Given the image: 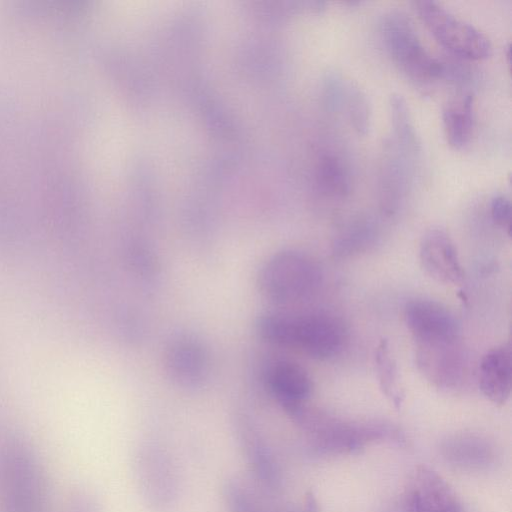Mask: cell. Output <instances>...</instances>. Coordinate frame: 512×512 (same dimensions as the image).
Segmentation results:
<instances>
[{"instance_id": "5", "label": "cell", "mask_w": 512, "mask_h": 512, "mask_svg": "<svg viewBox=\"0 0 512 512\" xmlns=\"http://www.w3.org/2000/svg\"><path fill=\"white\" fill-rule=\"evenodd\" d=\"M415 7L434 38L453 55L466 60H482L491 55L490 39L471 23L435 1H416Z\"/></svg>"}, {"instance_id": "10", "label": "cell", "mask_w": 512, "mask_h": 512, "mask_svg": "<svg viewBox=\"0 0 512 512\" xmlns=\"http://www.w3.org/2000/svg\"><path fill=\"white\" fill-rule=\"evenodd\" d=\"M420 262L427 274L445 284H458L464 278L457 249L449 234L431 227L423 234L419 247Z\"/></svg>"}, {"instance_id": "15", "label": "cell", "mask_w": 512, "mask_h": 512, "mask_svg": "<svg viewBox=\"0 0 512 512\" xmlns=\"http://www.w3.org/2000/svg\"><path fill=\"white\" fill-rule=\"evenodd\" d=\"M442 122L448 144L461 149L466 146L474 128V96L461 91L449 99L442 110Z\"/></svg>"}, {"instance_id": "19", "label": "cell", "mask_w": 512, "mask_h": 512, "mask_svg": "<svg viewBox=\"0 0 512 512\" xmlns=\"http://www.w3.org/2000/svg\"><path fill=\"white\" fill-rule=\"evenodd\" d=\"M375 234V225L371 220L355 219L338 235L334 244L335 253L345 255L364 248L373 240Z\"/></svg>"}, {"instance_id": "1", "label": "cell", "mask_w": 512, "mask_h": 512, "mask_svg": "<svg viewBox=\"0 0 512 512\" xmlns=\"http://www.w3.org/2000/svg\"><path fill=\"white\" fill-rule=\"evenodd\" d=\"M256 331L266 342L297 349L311 358L329 359L344 346L343 321L327 312L268 311L256 321Z\"/></svg>"}, {"instance_id": "20", "label": "cell", "mask_w": 512, "mask_h": 512, "mask_svg": "<svg viewBox=\"0 0 512 512\" xmlns=\"http://www.w3.org/2000/svg\"><path fill=\"white\" fill-rule=\"evenodd\" d=\"M342 108L358 134L365 135L370 126V106L366 94L358 85L347 81Z\"/></svg>"}, {"instance_id": "21", "label": "cell", "mask_w": 512, "mask_h": 512, "mask_svg": "<svg viewBox=\"0 0 512 512\" xmlns=\"http://www.w3.org/2000/svg\"><path fill=\"white\" fill-rule=\"evenodd\" d=\"M243 441L247 456L258 477L269 485L274 484L278 480V472L259 436L254 432H248L247 435H243Z\"/></svg>"}, {"instance_id": "4", "label": "cell", "mask_w": 512, "mask_h": 512, "mask_svg": "<svg viewBox=\"0 0 512 512\" xmlns=\"http://www.w3.org/2000/svg\"><path fill=\"white\" fill-rule=\"evenodd\" d=\"M322 280L318 263L308 254L283 250L272 255L261 266L257 283L270 301L290 305L309 299Z\"/></svg>"}, {"instance_id": "14", "label": "cell", "mask_w": 512, "mask_h": 512, "mask_svg": "<svg viewBox=\"0 0 512 512\" xmlns=\"http://www.w3.org/2000/svg\"><path fill=\"white\" fill-rule=\"evenodd\" d=\"M512 352L504 343L486 352L479 366V387L492 403L503 405L511 393Z\"/></svg>"}, {"instance_id": "7", "label": "cell", "mask_w": 512, "mask_h": 512, "mask_svg": "<svg viewBox=\"0 0 512 512\" xmlns=\"http://www.w3.org/2000/svg\"><path fill=\"white\" fill-rule=\"evenodd\" d=\"M404 321L416 344L459 339V325L454 314L434 300L408 301L404 308Z\"/></svg>"}, {"instance_id": "12", "label": "cell", "mask_w": 512, "mask_h": 512, "mask_svg": "<svg viewBox=\"0 0 512 512\" xmlns=\"http://www.w3.org/2000/svg\"><path fill=\"white\" fill-rule=\"evenodd\" d=\"M264 379L270 393L285 411L306 403L312 391L309 374L292 361L273 362L266 369Z\"/></svg>"}, {"instance_id": "11", "label": "cell", "mask_w": 512, "mask_h": 512, "mask_svg": "<svg viewBox=\"0 0 512 512\" xmlns=\"http://www.w3.org/2000/svg\"><path fill=\"white\" fill-rule=\"evenodd\" d=\"M441 457L450 466L467 472L488 470L496 462V447L488 438L472 432L446 436L439 445Z\"/></svg>"}, {"instance_id": "18", "label": "cell", "mask_w": 512, "mask_h": 512, "mask_svg": "<svg viewBox=\"0 0 512 512\" xmlns=\"http://www.w3.org/2000/svg\"><path fill=\"white\" fill-rule=\"evenodd\" d=\"M374 363L380 389L385 397L396 407L400 408L404 400V391L397 363L391 355L388 341L382 339L374 353Z\"/></svg>"}, {"instance_id": "22", "label": "cell", "mask_w": 512, "mask_h": 512, "mask_svg": "<svg viewBox=\"0 0 512 512\" xmlns=\"http://www.w3.org/2000/svg\"><path fill=\"white\" fill-rule=\"evenodd\" d=\"M224 490L227 504L232 512H259L253 499L238 482L229 481Z\"/></svg>"}, {"instance_id": "6", "label": "cell", "mask_w": 512, "mask_h": 512, "mask_svg": "<svg viewBox=\"0 0 512 512\" xmlns=\"http://www.w3.org/2000/svg\"><path fill=\"white\" fill-rule=\"evenodd\" d=\"M404 501L409 512H463L449 483L425 465L417 466L409 476Z\"/></svg>"}, {"instance_id": "16", "label": "cell", "mask_w": 512, "mask_h": 512, "mask_svg": "<svg viewBox=\"0 0 512 512\" xmlns=\"http://www.w3.org/2000/svg\"><path fill=\"white\" fill-rule=\"evenodd\" d=\"M315 177L319 190L325 196L343 198L350 192L349 170L344 161L332 152H326L319 157Z\"/></svg>"}, {"instance_id": "13", "label": "cell", "mask_w": 512, "mask_h": 512, "mask_svg": "<svg viewBox=\"0 0 512 512\" xmlns=\"http://www.w3.org/2000/svg\"><path fill=\"white\" fill-rule=\"evenodd\" d=\"M410 158L403 154L393 142L384 149L379 175L381 209L392 215L401 207L409 188Z\"/></svg>"}, {"instance_id": "23", "label": "cell", "mask_w": 512, "mask_h": 512, "mask_svg": "<svg viewBox=\"0 0 512 512\" xmlns=\"http://www.w3.org/2000/svg\"><path fill=\"white\" fill-rule=\"evenodd\" d=\"M491 217L494 223L509 236L511 233V203L504 195H496L490 203Z\"/></svg>"}, {"instance_id": "2", "label": "cell", "mask_w": 512, "mask_h": 512, "mask_svg": "<svg viewBox=\"0 0 512 512\" xmlns=\"http://www.w3.org/2000/svg\"><path fill=\"white\" fill-rule=\"evenodd\" d=\"M308 441L328 454H354L373 442L404 445V433L392 423L380 420L347 421L306 403L286 410Z\"/></svg>"}, {"instance_id": "8", "label": "cell", "mask_w": 512, "mask_h": 512, "mask_svg": "<svg viewBox=\"0 0 512 512\" xmlns=\"http://www.w3.org/2000/svg\"><path fill=\"white\" fill-rule=\"evenodd\" d=\"M164 365L170 379L183 388L200 387L208 377L206 348L193 336L180 335L168 344Z\"/></svg>"}, {"instance_id": "24", "label": "cell", "mask_w": 512, "mask_h": 512, "mask_svg": "<svg viewBox=\"0 0 512 512\" xmlns=\"http://www.w3.org/2000/svg\"><path fill=\"white\" fill-rule=\"evenodd\" d=\"M505 57H506V61H507V65L509 66L510 68V44L508 43L507 46L505 47Z\"/></svg>"}, {"instance_id": "3", "label": "cell", "mask_w": 512, "mask_h": 512, "mask_svg": "<svg viewBox=\"0 0 512 512\" xmlns=\"http://www.w3.org/2000/svg\"><path fill=\"white\" fill-rule=\"evenodd\" d=\"M380 36L394 64L416 87L426 90L444 78L445 62L424 47L413 22L404 12L385 13L380 21Z\"/></svg>"}, {"instance_id": "9", "label": "cell", "mask_w": 512, "mask_h": 512, "mask_svg": "<svg viewBox=\"0 0 512 512\" xmlns=\"http://www.w3.org/2000/svg\"><path fill=\"white\" fill-rule=\"evenodd\" d=\"M416 362L424 377L438 388L458 385L464 372V354L459 339L416 344Z\"/></svg>"}, {"instance_id": "17", "label": "cell", "mask_w": 512, "mask_h": 512, "mask_svg": "<svg viewBox=\"0 0 512 512\" xmlns=\"http://www.w3.org/2000/svg\"><path fill=\"white\" fill-rule=\"evenodd\" d=\"M393 136L392 142L407 157L413 159L420 151L409 106L399 94H392L389 101Z\"/></svg>"}]
</instances>
